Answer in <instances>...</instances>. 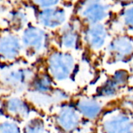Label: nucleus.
<instances>
[{"label": "nucleus", "instance_id": "f257e3e1", "mask_svg": "<svg viewBox=\"0 0 133 133\" xmlns=\"http://www.w3.org/2000/svg\"><path fill=\"white\" fill-rule=\"evenodd\" d=\"M35 74L33 70L18 62L0 66V87L14 94L26 93Z\"/></svg>", "mask_w": 133, "mask_h": 133}, {"label": "nucleus", "instance_id": "f03ea898", "mask_svg": "<svg viewBox=\"0 0 133 133\" xmlns=\"http://www.w3.org/2000/svg\"><path fill=\"white\" fill-rule=\"evenodd\" d=\"M48 73L56 81H65L69 79L75 69V59L66 51H53L47 58Z\"/></svg>", "mask_w": 133, "mask_h": 133}, {"label": "nucleus", "instance_id": "7ed1b4c3", "mask_svg": "<svg viewBox=\"0 0 133 133\" xmlns=\"http://www.w3.org/2000/svg\"><path fill=\"white\" fill-rule=\"evenodd\" d=\"M20 39L23 51L30 56L44 53L48 45L47 32L41 27L31 23L21 32Z\"/></svg>", "mask_w": 133, "mask_h": 133}, {"label": "nucleus", "instance_id": "20e7f679", "mask_svg": "<svg viewBox=\"0 0 133 133\" xmlns=\"http://www.w3.org/2000/svg\"><path fill=\"white\" fill-rule=\"evenodd\" d=\"M23 48L20 37L11 30L0 34V62L11 64L18 62L22 56Z\"/></svg>", "mask_w": 133, "mask_h": 133}, {"label": "nucleus", "instance_id": "39448f33", "mask_svg": "<svg viewBox=\"0 0 133 133\" xmlns=\"http://www.w3.org/2000/svg\"><path fill=\"white\" fill-rule=\"evenodd\" d=\"M31 105L25 98L9 96L3 100V112L10 119L16 122H26L30 118Z\"/></svg>", "mask_w": 133, "mask_h": 133}, {"label": "nucleus", "instance_id": "423d86ee", "mask_svg": "<svg viewBox=\"0 0 133 133\" xmlns=\"http://www.w3.org/2000/svg\"><path fill=\"white\" fill-rule=\"evenodd\" d=\"M36 19L42 27L55 30L62 27L65 25L67 13L65 9L58 5L48 9H39L36 13Z\"/></svg>", "mask_w": 133, "mask_h": 133}, {"label": "nucleus", "instance_id": "0eeeda50", "mask_svg": "<svg viewBox=\"0 0 133 133\" xmlns=\"http://www.w3.org/2000/svg\"><path fill=\"white\" fill-rule=\"evenodd\" d=\"M109 58L114 62H122L133 57V41L129 37H115L108 48Z\"/></svg>", "mask_w": 133, "mask_h": 133}, {"label": "nucleus", "instance_id": "6e6552de", "mask_svg": "<svg viewBox=\"0 0 133 133\" xmlns=\"http://www.w3.org/2000/svg\"><path fill=\"white\" fill-rule=\"evenodd\" d=\"M56 125L64 133L76 131L80 124L79 113L76 108L69 105L61 106L55 114Z\"/></svg>", "mask_w": 133, "mask_h": 133}, {"label": "nucleus", "instance_id": "1a4fd4ad", "mask_svg": "<svg viewBox=\"0 0 133 133\" xmlns=\"http://www.w3.org/2000/svg\"><path fill=\"white\" fill-rule=\"evenodd\" d=\"M109 6L101 1L84 2L79 9L82 18L90 25L101 23L108 15Z\"/></svg>", "mask_w": 133, "mask_h": 133}, {"label": "nucleus", "instance_id": "9d476101", "mask_svg": "<svg viewBox=\"0 0 133 133\" xmlns=\"http://www.w3.org/2000/svg\"><path fill=\"white\" fill-rule=\"evenodd\" d=\"M102 130L104 133H133V121L126 114L115 113L104 119Z\"/></svg>", "mask_w": 133, "mask_h": 133}, {"label": "nucleus", "instance_id": "9b49d317", "mask_svg": "<svg viewBox=\"0 0 133 133\" xmlns=\"http://www.w3.org/2000/svg\"><path fill=\"white\" fill-rule=\"evenodd\" d=\"M129 73L125 70L117 71L108 81L100 88L99 94L104 97H111L118 94L120 89L124 87L129 80Z\"/></svg>", "mask_w": 133, "mask_h": 133}, {"label": "nucleus", "instance_id": "f8f14e48", "mask_svg": "<svg viewBox=\"0 0 133 133\" xmlns=\"http://www.w3.org/2000/svg\"><path fill=\"white\" fill-rule=\"evenodd\" d=\"M108 35V30L102 23L90 25L85 31L87 43L94 50L101 49L105 44Z\"/></svg>", "mask_w": 133, "mask_h": 133}, {"label": "nucleus", "instance_id": "ddd939ff", "mask_svg": "<svg viewBox=\"0 0 133 133\" xmlns=\"http://www.w3.org/2000/svg\"><path fill=\"white\" fill-rule=\"evenodd\" d=\"M76 108L86 118L95 119L101 113L102 105L97 100L84 98L78 101Z\"/></svg>", "mask_w": 133, "mask_h": 133}, {"label": "nucleus", "instance_id": "4468645a", "mask_svg": "<svg viewBox=\"0 0 133 133\" xmlns=\"http://www.w3.org/2000/svg\"><path fill=\"white\" fill-rule=\"evenodd\" d=\"M30 24L29 17L25 9L19 8L12 9L7 18V25L12 32L23 31Z\"/></svg>", "mask_w": 133, "mask_h": 133}, {"label": "nucleus", "instance_id": "2eb2a0df", "mask_svg": "<svg viewBox=\"0 0 133 133\" xmlns=\"http://www.w3.org/2000/svg\"><path fill=\"white\" fill-rule=\"evenodd\" d=\"M79 35L72 25L65 24L61 28L59 44L64 50H71L77 47Z\"/></svg>", "mask_w": 133, "mask_h": 133}, {"label": "nucleus", "instance_id": "dca6fc26", "mask_svg": "<svg viewBox=\"0 0 133 133\" xmlns=\"http://www.w3.org/2000/svg\"><path fill=\"white\" fill-rule=\"evenodd\" d=\"M55 90L53 86V79L48 72H40L35 74L29 90L39 93L48 94Z\"/></svg>", "mask_w": 133, "mask_h": 133}, {"label": "nucleus", "instance_id": "f3484780", "mask_svg": "<svg viewBox=\"0 0 133 133\" xmlns=\"http://www.w3.org/2000/svg\"><path fill=\"white\" fill-rule=\"evenodd\" d=\"M46 125L41 117H31L22 128V133H46Z\"/></svg>", "mask_w": 133, "mask_h": 133}, {"label": "nucleus", "instance_id": "a211bd4d", "mask_svg": "<svg viewBox=\"0 0 133 133\" xmlns=\"http://www.w3.org/2000/svg\"><path fill=\"white\" fill-rule=\"evenodd\" d=\"M0 133H22V128L17 122L8 118L0 122Z\"/></svg>", "mask_w": 133, "mask_h": 133}, {"label": "nucleus", "instance_id": "6ab92c4d", "mask_svg": "<svg viewBox=\"0 0 133 133\" xmlns=\"http://www.w3.org/2000/svg\"><path fill=\"white\" fill-rule=\"evenodd\" d=\"M122 19L125 26L133 31V5L128 6L122 13Z\"/></svg>", "mask_w": 133, "mask_h": 133}, {"label": "nucleus", "instance_id": "aec40b11", "mask_svg": "<svg viewBox=\"0 0 133 133\" xmlns=\"http://www.w3.org/2000/svg\"><path fill=\"white\" fill-rule=\"evenodd\" d=\"M34 6H37L39 9H44L51 7H55L59 5L60 2L56 0H39V1H33L31 2Z\"/></svg>", "mask_w": 133, "mask_h": 133}, {"label": "nucleus", "instance_id": "412c9836", "mask_svg": "<svg viewBox=\"0 0 133 133\" xmlns=\"http://www.w3.org/2000/svg\"><path fill=\"white\" fill-rule=\"evenodd\" d=\"M3 113H4L3 112V101L2 99H0V116Z\"/></svg>", "mask_w": 133, "mask_h": 133}, {"label": "nucleus", "instance_id": "4be33fe9", "mask_svg": "<svg viewBox=\"0 0 133 133\" xmlns=\"http://www.w3.org/2000/svg\"><path fill=\"white\" fill-rule=\"evenodd\" d=\"M129 103L130 104V105L132 106V108H133V97H131L129 99Z\"/></svg>", "mask_w": 133, "mask_h": 133}, {"label": "nucleus", "instance_id": "5701e85b", "mask_svg": "<svg viewBox=\"0 0 133 133\" xmlns=\"http://www.w3.org/2000/svg\"><path fill=\"white\" fill-rule=\"evenodd\" d=\"M132 73H133V62H132Z\"/></svg>", "mask_w": 133, "mask_h": 133}]
</instances>
